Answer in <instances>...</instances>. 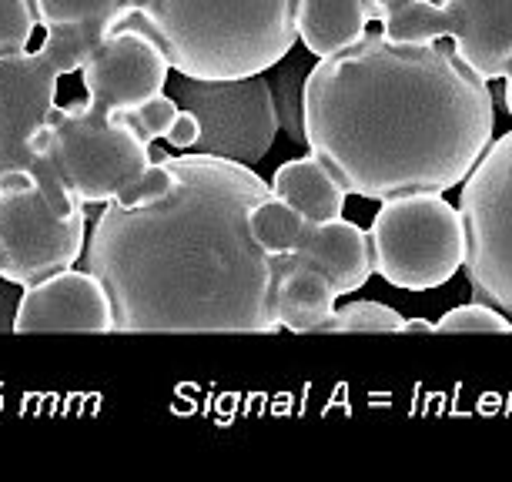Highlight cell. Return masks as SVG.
Instances as JSON below:
<instances>
[{
  "label": "cell",
  "instance_id": "cell-1",
  "mask_svg": "<svg viewBox=\"0 0 512 482\" xmlns=\"http://www.w3.org/2000/svg\"><path fill=\"white\" fill-rule=\"evenodd\" d=\"M175 185L151 205L108 201L84 241V268L108 292L118 335H275L292 265L248 228L268 181L215 154H164Z\"/></svg>",
  "mask_w": 512,
  "mask_h": 482
},
{
  "label": "cell",
  "instance_id": "cell-2",
  "mask_svg": "<svg viewBox=\"0 0 512 482\" xmlns=\"http://www.w3.org/2000/svg\"><path fill=\"white\" fill-rule=\"evenodd\" d=\"M308 154L345 195L385 201L459 188L496 131L489 81L446 37L385 41L369 27L352 47L308 67L302 88Z\"/></svg>",
  "mask_w": 512,
  "mask_h": 482
},
{
  "label": "cell",
  "instance_id": "cell-3",
  "mask_svg": "<svg viewBox=\"0 0 512 482\" xmlns=\"http://www.w3.org/2000/svg\"><path fill=\"white\" fill-rule=\"evenodd\" d=\"M111 31L144 34L195 81L265 74L298 44V0H128Z\"/></svg>",
  "mask_w": 512,
  "mask_h": 482
},
{
  "label": "cell",
  "instance_id": "cell-4",
  "mask_svg": "<svg viewBox=\"0 0 512 482\" xmlns=\"http://www.w3.org/2000/svg\"><path fill=\"white\" fill-rule=\"evenodd\" d=\"M98 41L101 37L77 27H51L37 51L0 57V188L34 181L54 208L71 211L81 205L47 178L34 154V138L57 108V81L81 71Z\"/></svg>",
  "mask_w": 512,
  "mask_h": 482
},
{
  "label": "cell",
  "instance_id": "cell-5",
  "mask_svg": "<svg viewBox=\"0 0 512 482\" xmlns=\"http://www.w3.org/2000/svg\"><path fill=\"white\" fill-rule=\"evenodd\" d=\"M34 154L47 178L81 205H108L154 158L151 144L121 114L111 118L91 101L54 108L37 131Z\"/></svg>",
  "mask_w": 512,
  "mask_h": 482
},
{
  "label": "cell",
  "instance_id": "cell-6",
  "mask_svg": "<svg viewBox=\"0 0 512 482\" xmlns=\"http://www.w3.org/2000/svg\"><path fill=\"white\" fill-rule=\"evenodd\" d=\"M372 275L402 292H432L466 262L459 208L439 191L385 198L369 228Z\"/></svg>",
  "mask_w": 512,
  "mask_h": 482
},
{
  "label": "cell",
  "instance_id": "cell-7",
  "mask_svg": "<svg viewBox=\"0 0 512 482\" xmlns=\"http://www.w3.org/2000/svg\"><path fill=\"white\" fill-rule=\"evenodd\" d=\"M459 191L466 278L476 302L512 315V131L476 161Z\"/></svg>",
  "mask_w": 512,
  "mask_h": 482
},
{
  "label": "cell",
  "instance_id": "cell-8",
  "mask_svg": "<svg viewBox=\"0 0 512 482\" xmlns=\"http://www.w3.org/2000/svg\"><path fill=\"white\" fill-rule=\"evenodd\" d=\"M164 91L178 101V108L201 121L195 141L198 154H215L251 168L272 151L278 114L265 74H251L241 81H195L178 74V81L168 77Z\"/></svg>",
  "mask_w": 512,
  "mask_h": 482
},
{
  "label": "cell",
  "instance_id": "cell-9",
  "mask_svg": "<svg viewBox=\"0 0 512 482\" xmlns=\"http://www.w3.org/2000/svg\"><path fill=\"white\" fill-rule=\"evenodd\" d=\"M88 241V205L61 211L34 181L0 188V278L34 285L81 262Z\"/></svg>",
  "mask_w": 512,
  "mask_h": 482
},
{
  "label": "cell",
  "instance_id": "cell-10",
  "mask_svg": "<svg viewBox=\"0 0 512 482\" xmlns=\"http://www.w3.org/2000/svg\"><path fill=\"white\" fill-rule=\"evenodd\" d=\"M379 31L395 44L449 37L482 81H502L512 71V0H402Z\"/></svg>",
  "mask_w": 512,
  "mask_h": 482
},
{
  "label": "cell",
  "instance_id": "cell-11",
  "mask_svg": "<svg viewBox=\"0 0 512 482\" xmlns=\"http://www.w3.org/2000/svg\"><path fill=\"white\" fill-rule=\"evenodd\" d=\"M248 228L268 255H288L292 268L325 275L335 295H352L372 278L369 231L349 218L305 221L282 198L265 195L251 205Z\"/></svg>",
  "mask_w": 512,
  "mask_h": 482
},
{
  "label": "cell",
  "instance_id": "cell-12",
  "mask_svg": "<svg viewBox=\"0 0 512 482\" xmlns=\"http://www.w3.org/2000/svg\"><path fill=\"white\" fill-rule=\"evenodd\" d=\"M77 74H81L84 91H88V101L94 108L118 118V114L141 108L144 101L164 91L171 77V64L144 34L111 31L84 57Z\"/></svg>",
  "mask_w": 512,
  "mask_h": 482
},
{
  "label": "cell",
  "instance_id": "cell-13",
  "mask_svg": "<svg viewBox=\"0 0 512 482\" xmlns=\"http://www.w3.org/2000/svg\"><path fill=\"white\" fill-rule=\"evenodd\" d=\"M11 332L47 335V332H84L111 335L114 318L104 285L88 268H61V272L27 285L14 308Z\"/></svg>",
  "mask_w": 512,
  "mask_h": 482
},
{
  "label": "cell",
  "instance_id": "cell-14",
  "mask_svg": "<svg viewBox=\"0 0 512 482\" xmlns=\"http://www.w3.org/2000/svg\"><path fill=\"white\" fill-rule=\"evenodd\" d=\"M369 24V0H298V41L315 61L352 47Z\"/></svg>",
  "mask_w": 512,
  "mask_h": 482
},
{
  "label": "cell",
  "instance_id": "cell-15",
  "mask_svg": "<svg viewBox=\"0 0 512 482\" xmlns=\"http://www.w3.org/2000/svg\"><path fill=\"white\" fill-rule=\"evenodd\" d=\"M268 188H272V195L282 198L288 208H295L305 221L338 218L345 211V198H349L342 191V185L318 165L312 154L278 165L272 181H268Z\"/></svg>",
  "mask_w": 512,
  "mask_h": 482
},
{
  "label": "cell",
  "instance_id": "cell-16",
  "mask_svg": "<svg viewBox=\"0 0 512 482\" xmlns=\"http://www.w3.org/2000/svg\"><path fill=\"white\" fill-rule=\"evenodd\" d=\"M335 292L312 268H288L278 288V325L295 335H318L335 312Z\"/></svg>",
  "mask_w": 512,
  "mask_h": 482
},
{
  "label": "cell",
  "instance_id": "cell-17",
  "mask_svg": "<svg viewBox=\"0 0 512 482\" xmlns=\"http://www.w3.org/2000/svg\"><path fill=\"white\" fill-rule=\"evenodd\" d=\"M34 11V21L51 31V27H77L94 37H108L114 21L128 7V0H27Z\"/></svg>",
  "mask_w": 512,
  "mask_h": 482
},
{
  "label": "cell",
  "instance_id": "cell-18",
  "mask_svg": "<svg viewBox=\"0 0 512 482\" xmlns=\"http://www.w3.org/2000/svg\"><path fill=\"white\" fill-rule=\"evenodd\" d=\"M278 77L272 84V98H275V114H278V128L288 134V141L305 144V128H302V88H305V67L292 64L288 57L275 64Z\"/></svg>",
  "mask_w": 512,
  "mask_h": 482
},
{
  "label": "cell",
  "instance_id": "cell-19",
  "mask_svg": "<svg viewBox=\"0 0 512 482\" xmlns=\"http://www.w3.org/2000/svg\"><path fill=\"white\" fill-rule=\"evenodd\" d=\"M405 322V315H399L395 308L382 305V302H349L342 308H335L332 318L322 325L318 335H349V332H382L392 335L399 332Z\"/></svg>",
  "mask_w": 512,
  "mask_h": 482
},
{
  "label": "cell",
  "instance_id": "cell-20",
  "mask_svg": "<svg viewBox=\"0 0 512 482\" xmlns=\"http://www.w3.org/2000/svg\"><path fill=\"white\" fill-rule=\"evenodd\" d=\"M459 335V332H486V335H512V322L499 308L486 302H469L446 312L436 322V335Z\"/></svg>",
  "mask_w": 512,
  "mask_h": 482
},
{
  "label": "cell",
  "instance_id": "cell-21",
  "mask_svg": "<svg viewBox=\"0 0 512 482\" xmlns=\"http://www.w3.org/2000/svg\"><path fill=\"white\" fill-rule=\"evenodd\" d=\"M175 185V171H171L168 158L164 154H154L151 165L141 171L138 178H131L128 185L118 191V198H114V205L121 208H138V205H151V201L164 198Z\"/></svg>",
  "mask_w": 512,
  "mask_h": 482
},
{
  "label": "cell",
  "instance_id": "cell-22",
  "mask_svg": "<svg viewBox=\"0 0 512 482\" xmlns=\"http://www.w3.org/2000/svg\"><path fill=\"white\" fill-rule=\"evenodd\" d=\"M34 27L37 21L27 0H0V57L27 51Z\"/></svg>",
  "mask_w": 512,
  "mask_h": 482
},
{
  "label": "cell",
  "instance_id": "cell-23",
  "mask_svg": "<svg viewBox=\"0 0 512 482\" xmlns=\"http://www.w3.org/2000/svg\"><path fill=\"white\" fill-rule=\"evenodd\" d=\"M175 114H178V101L171 98L168 91H161V94H154L151 101H144L141 108L121 114V118L128 121L131 128L151 144V141H158V138H164V134H168L171 121H175Z\"/></svg>",
  "mask_w": 512,
  "mask_h": 482
},
{
  "label": "cell",
  "instance_id": "cell-24",
  "mask_svg": "<svg viewBox=\"0 0 512 482\" xmlns=\"http://www.w3.org/2000/svg\"><path fill=\"white\" fill-rule=\"evenodd\" d=\"M198 134H201V121L191 111L178 108L175 121H171V128H168V134H164V138L171 141V148L191 151V148H195V141H198Z\"/></svg>",
  "mask_w": 512,
  "mask_h": 482
},
{
  "label": "cell",
  "instance_id": "cell-25",
  "mask_svg": "<svg viewBox=\"0 0 512 482\" xmlns=\"http://www.w3.org/2000/svg\"><path fill=\"white\" fill-rule=\"evenodd\" d=\"M399 332H405V335H436V322H425V318H405Z\"/></svg>",
  "mask_w": 512,
  "mask_h": 482
},
{
  "label": "cell",
  "instance_id": "cell-26",
  "mask_svg": "<svg viewBox=\"0 0 512 482\" xmlns=\"http://www.w3.org/2000/svg\"><path fill=\"white\" fill-rule=\"evenodd\" d=\"M402 0H369V11H372V24H379L382 17H389Z\"/></svg>",
  "mask_w": 512,
  "mask_h": 482
},
{
  "label": "cell",
  "instance_id": "cell-27",
  "mask_svg": "<svg viewBox=\"0 0 512 482\" xmlns=\"http://www.w3.org/2000/svg\"><path fill=\"white\" fill-rule=\"evenodd\" d=\"M502 81H506V94H502V98H506V111H509V118H512V71L502 77Z\"/></svg>",
  "mask_w": 512,
  "mask_h": 482
}]
</instances>
